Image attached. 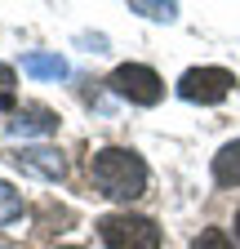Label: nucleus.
Masks as SVG:
<instances>
[{"label": "nucleus", "instance_id": "obj_1", "mask_svg": "<svg viewBox=\"0 0 240 249\" xmlns=\"http://www.w3.org/2000/svg\"><path fill=\"white\" fill-rule=\"evenodd\" d=\"M89 178H94V187L107 200H125V205L147 192V165H142V156L129 151V147H103V151H94Z\"/></svg>", "mask_w": 240, "mask_h": 249}, {"label": "nucleus", "instance_id": "obj_2", "mask_svg": "<svg viewBox=\"0 0 240 249\" xmlns=\"http://www.w3.org/2000/svg\"><path fill=\"white\" fill-rule=\"evenodd\" d=\"M98 236L107 249H160V227L142 213H107L98 218Z\"/></svg>", "mask_w": 240, "mask_h": 249}, {"label": "nucleus", "instance_id": "obj_3", "mask_svg": "<svg viewBox=\"0 0 240 249\" xmlns=\"http://www.w3.org/2000/svg\"><path fill=\"white\" fill-rule=\"evenodd\" d=\"M107 85H111L116 98H129L134 107H156L160 93H165V80L152 67H142V62H125V67H116L107 76Z\"/></svg>", "mask_w": 240, "mask_h": 249}, {"label": "nucleus", "instance_id": "obj_4", "mask_svg": "<svg viewBox=\"0 0 240 249\" xmlns=\"http://www.w3.org/2000/svg\"><path fill=\"white\" fill-rule=\"evenodd\" d=\"M231 85H236V76L227 67H191L178 80V93H183L187 103H205L209 107V103H223L231 93Z\"/></svg>", "mask_w": 240, "mask_h": 249}, {"label": "nucleus", "instance_id": "obj_5", "mask_svg": "<svg viewBox=\"0 0 240 249\" xmlns=\"http://www.w3.org/2000/svg\"><path fill=\"white\" fill-rule=\"evenodd\" d=\"M9 160H14V169L32 174V178H45V182H63L67 178V160H63V151H53V147H18Z\"/></svg>", "mask_w": 240, "mask_h": 249}, {"label": "nucleus", "instance_id": "obj_6", "mask_svg": "<svg viewBox=\"0 0 240 249\" xmlns=\"http://www.w3.org/2000/svg\"><path fill=\"white\" fill-rule=\"evenodd\" d=\"M58 129V111L40 107V103H27L14 111V120H5V134L9 138H40V134H53Z\"/></svg>", "mask_w": 240, "mask_h": 249}, {"label": "nucleus", "instance_id": "obj_7", "mask_svg": "<svg viewBox=\"0 0 240 249\" xmlns=\"http://www.w3.org/2000/svg\"><path fill=\"white\" fill-rule=\"evenodd\" d=\"M22 71L36 76V80H67L71 76V67H67L63 53H27L22 58Z\"/></svg>", "mask_w": 240, "mask_h": 249}, {"label": "nucleus", "instance_id": "obj_8", "mask_svg": "<svg viewBox=\"0 0 240 249\" xmlns=\"http://www.w3.org/2000/svg\"><path fill=\"white\" fill-rule=\"evenodd\" d=\"M214 182H218V187H240V138L227 142V147L214 156Z\"/></svg>", "mask_w": 240, "mask_h": 249}, {"label": "nucleus", "instance_id": "obj_9", "mask_svg": "<svg viewBox=\"0 0 240 249\" xmlns=\"http://www.w3.org/2000/svg\"><path fill=\"white\" fill-rule=\"evenodd\" d=\"M18 218H22V196L14 192L9 182H0V227L18 223Z\"/></svg>", "mask_w": 240, "mask_h": 249}, {"label": "nucleus", "instance_id": "obj_10", "mask_svg": "<svg viewBox=\"0 0 240 249\" xmlns=\"http://www.w3.org/2000/svg\"><path fill=\"white\" fill-rule=\"evenodd\" d=\"M129 14L156 18V22H173V18H178V5H147V0H129Z\"/></svg>", "mask_w": 240, "mask_h": 249}, {"label": "nucleus", "instance_id": "obj_11", "mask_svg": "<svg viewBox=\"0 0 240 249\" xmlns=\"http://www.w3.org/2000/svg\"><path fill=\"white\" fill-rule=\"evenodd\" d=\"M191 249H231V240H227L223 227H205V231L191 240Z\"/></svg>", "mask_w": 240, "mask_h": 249}, {"label": "nucleus", "instance_id": "obj_12", "mask_svg": "<svg viewBox=\"0 0 240 249\" xmlns=\"http://www.w3.org/2000/svg\"><path fill=\"white\" fill-rule=\"evenodd\" d=\"M9 85H14V67H5V62H0V98L9 93Z\"/></svg>", "mask_w": 240, "mask_h": 249}, {"label": "nucleus", "instance_id": "obj_13", "mask_svg": "<svg viewBox=\"0 0 240 249\" xmlns=\"http://www.w3.org/2000/svg\"><path fill=\"white\" fill-rule=\"evenodd\" d=\"M236 240H240V209H236Z\"/></svg>", "mask_w": 240, "mask_h": 249}, {"label": "nucleus", "instance_id": "obj_14", "mask_svg": "<svg viewBox=\"0 0 240 249\" xmlns=\"http://www.w3.org/2000/svg\"><path fill=\"white\" fill-rule=\"evenodd\" d=\"M0 249H9V245H0Z\"/></svg>", "mask_w": 240, "mask_h": 249}]
</instances>
